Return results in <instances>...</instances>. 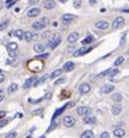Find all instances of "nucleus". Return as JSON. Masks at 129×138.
Returning <instances> with one entry per match:
<instances>
[{
	"label": "nucleus",
	"instance_id": "36",
	"mask_svg": "<svg viewBox=\"0 0 129 138\" xmlns=\"http://www.w3.org/2000/svg\"><path fill=\"white\" fill-rule=\"evenodd\" d=\"M66 82V77H60L59 80L54 81V85H60V84H63Z\"/></svg>",
	"mask_w": 129,
	"mask_h": 138
},
{
	"label": "nucleus",
	"instance_id": "23",
	"mask_svg": "<svg viewBox=\"0 0 129 138\" xmlns=\"http://www.w3.org/2000/svg\"><path fill=\"white\" fill-rule=\"evenodd\" d=\"M111 99H112L113 101H115V102H121L122 99H123V97H122L121 93H114V94H112Z\"/></svg>",
	"mask_w": 129,
	"mask_h": 138
},
{
	"label": "nucleus",
	"instance_id": "40",
	"mask_svg": "<svg viewBox=\"0 0 129 138\" xmlns=\"http://www.w3.org/2000/svg\"><path fill=\"white\" fill-rule=\"evenodd\" d=\"M7 52H8V55L10 58H15L17 55V51H7Z\"/></svg>",
	"mask_w": 129,
	"mask_h": 138
},
{
	"label": "nucleus",
	"instance_id": "29",
	"mask_svg": "<svg viewBox=\"0 0 129 138\" xmlns=\"http://www.w3.org/2000/svg\"><path fill=\"white\" fill-rule=\"evenodd\" d=\"M17 50V44L14 42H10L8 43V45H7V51H16Z\"/></svg>",
	"mask_w": 129,
	"mask_h": 138
},
{
	"label": "nucleus",
	"instance_id": "39",
	"mask_svg": "<svg viewBox=\"0 0 129 138\" xmlns=\"http://www.w3.org/2000/svg\"><path fill=\"white\" fill-rule=\"evenodd\" d=\"M6 124H8V120H6V119L0 120V129H1V128H4Z\"/></svg>",
	"mask_w": 129,
	"mask_h": 138
},
{
	"label": "nucleus",
	"instance_id": "21",
	"mask_svg": "<svg viewBox=\"0 0 129 138\" xmlns=\"http://www.w3.org/2000/svg\"><path fill=\"white\" fill-rule=\"evenodd\" d=\"M74 67H75L74 62H72V61H68V62H66V63L63 64V71H67V73H69V71H72L73 69H74Z\"/></svg>",
	"mask_w": 129,
	"mask_h": 138
},
{
	"label": "nucleus",
	"instance_id": "55",
	"mask_svg": "<svg viewBox=\"0 0 129 138\" xmlns=\"http://www.w3.org/2000/svg\"><path fill=\"white\" fill-rule=\"evenodd\" d=\"M0 74H2V70H1V69H0Z\"/></svg>",
	"mask_w": 129,
	"mask_h": 138
},
{
	"label": "nucleus",
	"instance_id": "9",
	"mask_svg": "<svg viewBox=\"0 0 129 138\" xmlns=\"http://www.w3.org/2000/svg\"><path fill=\"white\" fill-rule=\"evenodd\" d=\"M91 89V86L89 83H82V84L80 85V88H78V92L81 93V94H87L89 91Z\"/></svg>",
	"mask_w": 129,
	"mask_h": 138
},
{
	"label": "nucleus",
	"instance_id": "7",
	"mask_svg": "<svg viewBox=\"0 0 129 138\" xmlns=\"http://www.w3.org/2000/svg\"><path fill=\"white\" fill-rule=\"evenodd\" d=\"M91 51H92V47H90V48L81 47V48H78L77 51H75V52L73 53V55H74L75 58H77V56H81V55H84V54L89 53V52H91Z\"/></svg>",
	"mask_w": 129,
	"mask_h": 138
},
{
	"label": "nucleus",
	"instance_id": "30",
	"mask_svg": "<svg viewBox=\"0 0 129 138\" xmlns=\"http://www.w3.org/2000/svg\"><path fill=\"white\" fill-rule=\"evenodd\" d=\"M93 36H88V37H85L84 39L82 40V45H88V44H90L91 42H93Z\"/></svg>",
	"mask_w": 129,
	"mask_h": 138
},
{
	"label": "nucleus",
	"instance_id": "42",
	"mask_svg": "<svg viewBox=\"0 0 129 138\" xmlns=\"http://www.w3.org/2000/svg\"><path fill=\"white\" fill-rule=\"evenodd\" d=\"M74 7L75 8H80V6H81V0H74Z\"/></svg>",
	"mask_w": 129,
	"mask_h": 138
},
{
	"label": "nucleus",
	"instance_id": "51",
	"mask_svg": "<svg viewBox=\"0 0 129 138\" xmlns=\"http://www.w3.org/2000/svg\"><path fill=\"white\" fill-rule=\"evenodd\" d=\"M95 2H96V0H90V5H91V4H95Z\"/></svg>",
	"mask_w": 129,
	"mask_h": 138
},
{
	"label": "nucleus",
	"instance_id": "24",
	"mask_svg": "<svg viewBox=\"0 0 129 138\" xmlns=\"http://www.w3.org/2000/svg\"><path fill=\"white\" fill-rule=\"evenodd\" d=\"M47 78H48V75H44V76H43V77H41V78H39V80L38 81H35V82H34V86H35V88H36L37 85H39V84H41V83H44V82H45V81L47 80Z\"/></svg>",
	"mask_w": 129,
	"mask_h": 138
},
{
	"label": "nucleus",
	"instance_id": "28",
	"mask_svg": "<svg viewBox=\"0 0 129 138\" xmlns=\"http://www.w3.org/2000/svg\"><path fill=\"white\" fill-rule=\"evenodd\" d=\"M14 32V33H13V35H14V36H15V37H17V39H23V33H24V31H22V30H21V29H17V30H15V31H13Z\"/></svg>",
	"mask_w": 129,
	"mask_h": 138
},
{
	"label": "nucleus",
	"instance_id": "2",
	"mask_svg": "<svg viewBox=\"0 0 129 138\" xmlns=\"http://www.w3.org/2000/svg\"><path fill=\"white\" fill-rule=\"evenodd\" d=\"M28 66H29V69L32 70V71H39V70H41V68H43V62H41L39 60L35 59V60L30 61Z\"/></svg>",
	"mask_w": 129,
	"mask_h": 138
},
{
	"label": "nucleus",
	"instance_id": "35",
	"mask_svg": "<svg viewBox=\"0 0 129 138\" xmlns=\"http://www.w3.org/2000/svg\"><path fill=\"white\" fill-rule=\"evenodd\" d=\"M8 24H9V21H4L0 23V31H2V30H5L6 28L8 27Z\"/></svg>",
	"mask_w": 129,
	"mask_h": 138
},
{
	"label": "nucleus",
	"instance_id": "18",
	"mask_svg": "<svg viewBox=\"0 0 129 138\" xmlns=\"http://www.w3.org/2000/svg\"><path fill=\"white\" fill-rule=\"evenodd\" d=\"M113 90H114V85H112V84H105L102 88V92L105 93V94H109V92H112Z\"/></svg>",
	"mask_w": 129,
	"mask_h": 138
},
{
	"label": "nucleus",
	"instance_id": "10",
	"mask_svg": "<svg viewBox=\"0 0 129 138\" xmlns=\"http://www.w3.org/2000/svg\"><path fill=\"white\" fill-rule=\"evenodd\" d=\"M39 14H41V9L38 7H34V8H31V9H29L27 12V16L28 17H36Z\"/></svg>",
	"mask_w": 129,
	"mask_h": 138
},
{
	"label": "nucleus",
	"instance_id": "52",
	"mask_svg": "<svg viewBox=\"0 0 129 138\" xmlns=\"http://www.w3.org/2000/svg\"><path fill=\"white\" fill-rule=\"evenodd\" d=\"M36 1H38V0H30V4H34V2H36Z\"/></svg>",
	"mask_w": 129,
	"mask_h": 138
},
{
	"label": "nucleus",
	"instance_id": "38",
	"mask_svg": "<svg viewBox=\"0 0 129 138\" xmlns=\"http://www.w3.org/2000/svg\"><path fill=\"white\" fill-rule=\"evenodd\" d=\"M126 38H127V33H123V36L121 38V42H120V46H124L126 45Z\"/></svg>",
	"mask_w": 129,
	"mask_h": 138
},
{
	"label": "nucleus",
	"instance_id": "43",
	"mask_svg": "<svg viewBox=\"0 0 129 138\" xmlns=\"http://www.w3.org/2000/svg\"><path fill=\"white\" fill-rule=\"evenodd\" d=\"M46 58H48V53L41 54V55H38V56H36L37 60H39V59H46Z\"/></svg>",
	"mask_w": 129,
	"mask_h": 138
},
{
	"label": "nucleus",
	"instance_id": "13",
	"mask_svg": "<svg viewBox=\"0 0 129 138\" xmlns=\"http://www.w3.org/2000/svg\"><path fill=\"white\" fill-rule=\"evenodd\" d=\"M109 27V23L107 21H105V20H100V21L96 22V28H97V29L105 30V29H107Z\"/></svg>",
	"mask_w": 129,
	"mask_h": 138
},
{
	"label": "nucleus",
	"instance_id": "20",
	"mask_svg": "<svg viewBox=\"0 0 129 138\" xmlns=\"http://www.w3.org/2000/svg\"><path fill=\"white\" fill-rule=\"evenodd\" d=\"M84 123L85 124H95L96 123V117L95 116H92V115H87V116H84Z\"/></svg>",
	"mask_w": 129,
	"mask_h": 138
},
{
	"label": "nucleus",
	"instance_id": "50",
	"mask_svg": "<svg viewBox=\"0 0 129 138\" xmlns=\"http://www.w3.org/2000/svg\"><path fill=\"white\" fill-rule=\"evenodd\" d=\"M2 82H5V76L2 74H0V83H2Z\"/></svg>",
	"mask_w": 129,
	"mask_h": 138
},
{
	"label": "nucleus",
	"instance_id": "6",
	"mask_svg": "<svg viewBox=\"0 0 129 138\" xmlns=\"http://www.w3.org/2000/svg\"><path fill=\"white\" fill-rule=\"evenodd\" d=\"M76 112H77V114L80 116H87V115H90L91 108H90V107H87V106H80Z\"/></svg>",
	"mask_w": 129,
	"mask_h": 138
},
{
	"label": "nucleus",
	"instance_id": "14",
	"mask_svg": "<svg viewBox=\"0 0 129 138\" xmlns=\"http://www.w3.org/2000/svg\"><path fill=\"white\" fill-rule=\"evenodd\" d=\"M76 19V16L73 15V14H63L61 17V20L63 23H66V24H68V23H70V22L73 21V20H75Z\"/></svg>",
	"mask_w": 129,
	"mask_h": 138
},
{
	"label": "nucleus",
	"instance_id": "22",
	"mask_svg": "<svg viewBox=\"0 0 129 138\" xmlns=\"http://www.w3.org/2000/svg\"><path fill=\"white\" fill-rule=\"evenodd\" d=\"M61 74H62V69H55V70H53L51 73V75H48V77L50 78H57Z\"/></svg>",
	"mask_w": 129,
	"mask_h": 138
},
{
	"label": "nucleus",
	"instance_id": "47",
	"mask_svg": "<svg viewBox=\"0 0 129 138\" xmlns=\"http://www.w3.org/2000/svg\"><path fill=\"white\" fill-rule=\"evenodd\" d=\"M4 97H5V94H4V92H2V91H0V102H1V101L4 100Z\"/></svg>",
	"mask_w": 129,
	"mask_h": 138
},
{
	"label": "nucleus",
	"instance_id": "49",
	"mask_svg": "<svg viewBox=\"0 0 129 138\" xmlns=\"http://www.w3.org/2000/svg\"><path fill=\"white\" fill-rule=\"evenodd\" d=\"M5 115H6V112H5V111H1V112H0V119L5 117Z\"/></svg>",
	"mask_w": 129,
	"mask_h": 138
},
{
	"label": "nucleus",
	"instance_id": "4",
	"mask_svg": "<svg viewBox=\"0 0 129 138\" xmlns=\"http://www.w3.org/2000/svg\"><path fill=\"white\" fill-rule=\"evenodd\" d=\"M63 124H65V127H67V128L74 127L76 124V119L70 116V115H67V116L63 117Z\"/></svg>",
	"mask_w": 129,
	"mask_h": 138
},
{
	"label": "nucleus",
	"instance_id": "34",
	"mask_svg": "<svg viewBox=\"0 0 129 138\" xmlns=\"http://www.w3.org/2000/svg\"><path fill=\"white\" fill-rule=\"evenodd\" d=\"M111 69V68H109ZM109 69H106V70H104V71H102L100 74L97 75V78H104L105 76H107V74H109Z\"/></svg>",
	"mask_w": 129,
	"mask_h": 138
},
{
	"label": "nucleus",
	"instance_id": "33",
	"mask_svg": "<svg viewBox=\"0 0 129 138\" xmlns=\"http://www.w3.org/2000/svg\"><path fill=\"white\" fill-rule=\"evenodd\" d=\"M123 62H124V58H123V56H119V58L115 60V62H114V66H116V67H118V66H121V64L123 63Z\"/></svg>",
	"mask_w": 129,
	"mask_h": 138
},
{
	"label": "nucleus",
	"instance_id": "27",
	"mask_svg": "<svg viewBox=\"0 0 129 138\" xmlns=\"http://www.w3.org/2000/svg\"><path fill=\"white\" fill-rule=\"evenodd\" d=\"M43 38H47V39L50 40V39L55 38V35H54L52 31H45L44 33H43Z\"/></svg>",
	"mask_w": 129,
	"mask_h": 138
},
{
	"label": "nucleus",
	"instance_id": "46",
	"mask_svg": "<svg viewBox=\"0 0 129 138\" xmlns=\"http://www.w3.org/2000/svg\"><path fill=\"white\" fill-rule=\"evenodd\" d=\"M57 124H58V122H54V123H52V125L50 128H48V130H47V131H51L52 129H53V128H55L57 127Z\"/></svg>",
	"mask_w": 129,
	"mask_h": 138
},
{
	"label": "nucleus",
	"instance_id": "37",
	"mask_svg": "<svg viewBox=\"0 0 129 138\" xmlns=\"http://www.w3.org/2000/svg\"><path fill=\"white\" fill-rule=\"evenodd\" d=\"M15 2H16V0H7V1H6V7H7V8H10L13 5H15Z\"/></svg>",
	"mask_w": 129,
	"mask_h": 138
},
{
	"label": "nucleus",
	"instance_id": "54",
	"mask_svg": "<svg viewBox=\"0 0 129 138\" xmlns=\"http://www.w3.org/2000/svg\"><path fill=\"white\" fill-rule=\"evenodd\" d=\"M39 138H45V135H44V136H41V137H39Z\"/></svg>",
	"mask_w": 129,
	"mask_h": 138
},
{
	"label": "nucleus",
	"instance_id": "44",
	"mask_svg": "<svg viewBox=\"0 0 129 138\" xmlns=\"http://www.w3.org/2000/svg\"><path fill=\"white\" fill-rule=\"evenodd\" d=\"M41 113H43V108H39V109H37V111H34L32 112V114H39V115H41Z\"/></svg>",
	"mask_w": 129,
	"mask_h": 138
},
{
	"label": "nucleus",
	"instance_id": "8",
	"mask_svg": "<svg viewBox=\"0 0 129 138\" xmlns=\"http://www.w3.org/2000/svg\"><path fill=\"white\" fill-rule=\"evenodd\" d=\"M70 105H72V102H68V104H66V105H63L62 107L58 108L57 111L54 112V114H53V116H52V120H54V119H57V117L59 116V115H61L62 113H63V112L67 109V107H68V106H70Z\"/></svg>",
	"mask_w": 129,
	"mask_h": 138
},
{
	"label": "nucleus",
	"instance_id": "15",
	"mask_svg": "<svg viewBox=\"0 0 129 138\" xmlns=\"http://www.w3.org/2000/svg\"><path fill=\"white\" fill-rule=\"evenodd\" d=\"M78 37H80V35H78V32H72L69 36L67 37V42L69 44H74V43L77 42Z\"/></svg>",
	"mask_w": 129,
	"mask_h": 138
},
{
	"label": "nucleus",
	"instance_id": "45",
	"mask_svg": "<svg viewBox=\"0 0 129 138\" xmlns=\"http://www.w3.org/2000/svg\"><path fill=\"white\" fill-rule=\"evenodd\" d=\"M109 133L107 132V131H105V132H103V135L100 136V138H109Z\"/></svg>",
	"mask_w": 129,
	"mask_h": 138
},
{
	"label": "nucleus",
	"instance_id": "17",
	"mask_svg": "<svg viewBox=\"0 0 129 138\" xmlns=\"http://www.w3.org/2000/svg\"><path fill=\"white\" fill-rule=\"evenodd\" d=\"M43 5H44V7H45V9H53L57 4H55L54 0H45Z\"/></svg>",
	"mask_w": 129,
	"mask_h": 138
},
{
	"label": "nucleus",
	"instance_id": "1",
	"mask_svg": "<svg viewBox=\"0 0 129 138\" xmlns=\"http://www.w3.org/2000/svg\"><path fill=\"white\" fill-rule=\"evenodd\" d=\"M48 17H41L39 21H36L35 23H32V29H35V30H43L45 25L48 24Z\"/></svg>",
	"mask_w": 129,
	"mask_h": 138
},
{
	"label": "nucleus",
	"instance_id": "53",
	"mask_svg": "<svg viewBox=\"0 0 129 138\" xmlns=\"http://www.w3.org/2000/svg\"><path fill=\"white\" fill-rule=\"evenodd\" d=\"M61 2H67V0H60Z\"/></svg>",
	"mask_w": 129,
	"mask_h": 138
},
{
	"label": "nucleus",
	"instance_id": "48",
	"mask_svg": "<svg viewBox=\"0 0 129 138\" xmlns=\"http://www.w3.org/2000/svg\"><path fill=\"white\" fill-rule=\"evenodd\" d=\"M51 96H52V93H47V94L44 97L43 99H46V100H48V99H51Z\"/></svg>",
	"mask_w": 129,
	"mask_h": 138
},
{
	"label": "nucleus",
	"instance_id": "11",
	"mask_svg": "<svg viewBox=\"0 0 129 138\" xmlns=\"http://www.w3.org/2000/svg\"><path fill=\"white\" fill-rule=\"evenodd\" d=\"M111 111H112V114H113V115L118 116V115L121 114V112H122V106L120 105L119 102H116L115 105L112 106V109H111Z\"/></svg>",
	"mask_w": 129,
	"mask_h": 138
},
{
	"label": "nucleus",
	"instance_id": "19",
	"mask_svg": "<svg viewBox=\"0 0 129 138\" xmlns=\"http://www.w3.org/2000/svg\"><path fill=\"white\" fill-rule=\"evenodd\" d=\"M37 80V77H30V78H28V80L24 82V84H23V89H29V88H31L32 86V84H34V82Z\"/></svg>",
	"mask_w": 129,
	"mask_h": 138
},
{
	"label": "nucleus",
	"instance_id": "25",
	"mask_svg": "<svg viewBox=\"0 0 129 138\" xmlns=\"http://www.w3.org/2000/svg\"><path fill=\"white\" fill-rule=\"evenodd\" d=\"M81 138H95V133H93L91 130H85V131L82 133Z\"/></svg>",
	"mask_w": 129,
	"mask_h": 138
},
{
	"label": "nucleus",
	"instance_id": "41",
	"mask_svg": "<svg viewBox=\"0 0 129 138\" xmlns=\"http://www.w3.org/2000/svg\"><path fill=\"white\" fill-rule=\"evenodd\" d=\"M16 137V132L15 131H12V132L9 133H7L6 135V138H15Z\"/></svg>",
	"mask_w": 129,
	"mask_h": 138
},
{
	"label": "nucleus",
	"instance_id": "16",
	"mask_svg": "<svg viewBox=\"0 0 129 138\" xmlns=\"http://www.w3.org/2000/svg\"><path fill=\"white\" fill-rule=\"evenodd\" d=\"M113 135H114V137H116V138H122L126 136V131H124L122 128H116L113 131Z\"/></svg>",
	"mask_w": 129,
	"mask_h": 138
},
{
	"label": "nucleus",
	"instance_id": "12",
	"mask_svg": "<svg viewBox=\"0 0 129 138\" xmlns=\"http://www.w3.org/2000/svg\"><path fill=\"white\" fill-rule=\"evenodd\" d=\"M36 37H37V33H34V32H30V31H26L23 33V39H24L27 43L31 42L32 39H35Z\"/></svg>",
	"mask_w": 129,
	"mask_h": 138
},
{
	"label": "nucleus",
	"instance_id": "26",
	"mask_svg": "<svg viewBox=\"0 0 129 138\" xmlns=\"http://www.w3.org/2000/svg\"><path fill=\"white\" fill-rule=\"evenodd\" d=\"M34 50H35V52H37V53H41V52L45 51V46L41 45V44H36L34 46Z\"/></svg>",
	"mask_w": 129,
	"mask_h": 138
},
{
	"label": "nucleus",
	"instance_id": "31",
	"mask_svg": "<svg viewBox=\"0 0 129 138\" xmlns=\"http://www.w3.org/2000/svg\"><path fill=\"white\" fill-rule=\"evenodd\" d=\"M118 73H119V69H109L107 76H109V78H113V77L118 74Z\"/></svg>",
	"mask_w": 129,
	"mask_h": 138
},
{
	"label": "nucleus",
	"instance_id": "5",
	"mask_svg": "<svg viewBox=\"0 0 129 138\" xmlns=\"http://www.w3.org/2000/svg\"><path fill=\"white\" fill-rule=\"evenodd\" d=\"M61 43V38L60 37H57V38H53V39H50L48 42H47V44H46V46L45 47H48V48H55Z\"/></svg>",
	"mask_w": 129,
	"mask_h": 138
},
{
	"label": "nucleus",
	"instance_id": "3",
	"mask_svg": "<svg viewBox=\"0 0 129 138\" xmlns=\"http://www.w3.org/2000/svg\"><path fill=\"white\" fill-rule=\"evenodd\" d=\"M124 22H126V20H124L123 16H118V17H115L114 21L112 22V28H113L114 30H118V29L123 27Z\"/></svg>",
	"mask_w": 129,
	"mask_h": 138
},
{
	"label": "nucleus",
	"instance_id": "32",
	"mask_svg": "<svg viewBox=\"0 0 129 138\" xmlns=\"http://www.w3.org/2000/svg\"><path fill=\"white\" fill-rule=\"evenodd\" d=\"M17 88H19V86H17V84H16V83H12V84L9 85V88H8V92H9V93H12V92H15V91L17 90Z\"/></svg>",
	"mask_w": 129,
	"mask_h": 138
}]
</instances>
